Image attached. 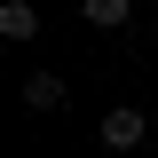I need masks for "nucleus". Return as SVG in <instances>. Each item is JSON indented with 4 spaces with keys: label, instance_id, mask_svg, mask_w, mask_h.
Masks as SVG:
<instances>
[{
    "label": "nucleus",
    "instance_id": "1",
    "mask_svg": "<svg viewBox=\"0 0 158 158\" xmlns=\"http://www.w3.org/2000/svg\"><path fill=\"white\" fill-rule=\"evenodd\" d=\"M142 135H150L142 111H111V118H103V142H111V150H127V142H142Z\"/></svg>",
    "mask_w": 158,
    "mask_h": 158
},
{
    "label": "nucleus",
    "instance_id": "5",
    "mask_svg": "<svg viewBox=\"0 0 158 158\" xmlns=\"http://www.w3.org/2000/svg\"><path fill=\"white\" fill-rule=\"evenodd\" d=\"M150 135H158V111H150Z\"/></svg>",
    "mask_w": 158,
    "mask_h": 158
},
{
    "label": "nucleus",
    "instance_id": "2",
    "mask_svg": "<svg viewBox=\"0 0 158 158\" xmlns=\"http://www.w3.org/2000/svg\"><path fill=\"white\" fill-rule=\"evenodd\" d=\"M24 103H32V111H56V103H63V79L56 71H32V79H24Z\"/></svg>",
    "mask_w": 158,
    "mask_h": 158
},
{
    "label": "nucleus",
    "instance_id": "3",
    "mask_svg": "<svg viewBox=\"0 0 158 158\" xmlns=\"http://www.w3.org/2000/svg\"><path fill=\"white\" fill-rule=\"evenodd\" d=\"M0 32H8V40H32V32H40V8L8 0V8H0Z\"/></svg>",
    "mask_w": 158,
    "mask_h": 158
},
{
    "label": "nucleus",
    "instance_id": "4",
    "mask_svg": "<svg viewBox=\"0 0 158 158\" xmlns=\"http://www.w3.org/2000/svg\"><path fill=\"white\" fill-rule=\"evenodd\" d=\"M87 24H127V0H87Z\"/></svg>",
    "mask_w": 158,
    "mask_h": 158
}]
</instances>
